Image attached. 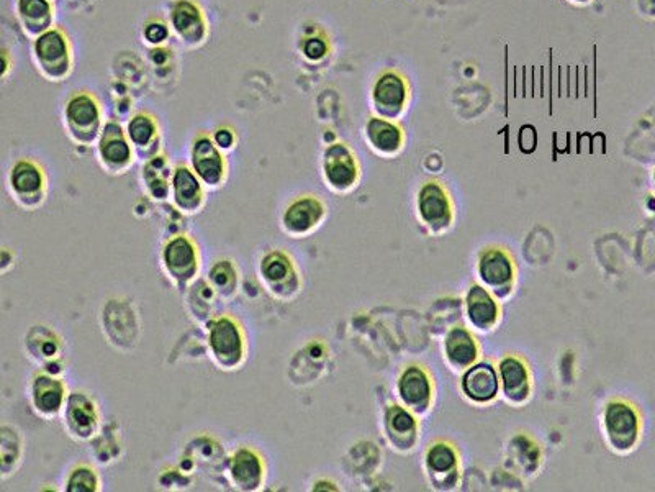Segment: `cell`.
Masks as SVG:
<instances>
[{"label":"cell","mask_w":655,"mask_h":492,"mask_svg":"<svg viewBox=\"0 0 655 492\" xmlns=\"http://www.w3.org/2000/svg\"><path fill=\"white\" fill-rule=\"evenodd\" d=\"M172 166L168 156L164 153L143 161L141 166V183L146 194L154 201H166L171 197Z\"/></svg>","instance_id":"21"},{"label":"cell","mask_w":655,"mask_h":492,"mask_svg":"<svg viewBox=\"0 0 655 492\" xmlns=\"http://www.w3.org/2000/svg\"><path fill=\"white\" fill-rule=\"evenodd\" d=\"M210 358L223 371H235L248 358V337L240 320L230 314L215 315L207 322Z\"/></svg>","instance_id":"2"},{"label":"cell","mask_w":655,"mask_h":492,"mask_svg":"<svg viewBox=\"0 0 655 492\" xmlns=\"http://www.w3.org/2000/svg\"><path fill=\"white\" fill-rule=\"evenodd\" d=\"M462 388L472 401L487 402L497 396L500 384H498L497 373L492 365L482 363V365L472 366L467 371L466 376L462 379Z\"/></svg>","instance_id":"24"},{"label":"cell","mask_w":655,"mask_h":492,"mask_svg":"<svg viewBox=\"0 0 655 492\" xmlns=\"http://www.w3.org/2000/svg\"><path fill=\"white\" fill-rule=\"evenodd\" d=\"M23 437L12 425H2L0 430V473L7 479L17 471L23 458Z\"/></svg>","instance_id":"28"},{"label":"cell","mask_w":655,"mask_h":492,"mask_svg":"<svg viewBox=\"0 0 655 492\" xmlns=\"http://www.w3.org/2000/svg\"><path fill=\"white\" fill-rule=\"evenodd\" d=\"M207 281L218 299L231 301L240 291V269L233 261L222 258V260L215 261L208 269Z\"/></svg>","instance_id":"26"},{"label":"cell","mask_w":655,"mask_h":492,"mask_svg":"<svg viewBox=\"0 0 655 492\" xmlns=\"http://www.w3.org/2000/svg\"><path fill=\"white\" fill-rule=\"evenodd\" d=\"M605 425L611 443L619 450H629L639 435V415L626 402H611L606 407Z\"/></svg>","instance_id":"18"},{"label":"cell","mask_w":655,"mask_h":492,"mask_svg":"<svg viewBox=\"0 0 655 492\" xmlns=\"http://www.w3.org/2000/svg\"><path fill=\"white\" fill-rule=\"evenodd\" d=\"M7 189L22 209L33 212L40 209L48 197V174L37 160L20 158L7 173Z\"/></svg>","instance_id":"5"},{"label":"cell","mask_w":655,"mask_h":492,"mask_svg":"<svg viewBox=\"0 0 655 492\" xmlns=\"http://www.w3.org/2000/svg\"><path fill=\"white\" fill-rule=\"evenodd\" d=\"M420 214L433 228L446 227L451 220V205L443 187L436 183L426 184L420 192Z\"/></svg>","instance_id":"22"},{"label":"cell","mask_w":655,"mask_h":492,"mask_svg":"<svg viewBox=\"0 0 655 492\" xmlns=\"http://www.w3.org/2000/svg\"><path fill=\"white\" fill-rule=\"evenodd\" d=\"M446 353L452 365L466 368L477 358V345L467 330L454 328L446 338Z\"/></svg>","instance_id":"31"},{"label":"cell","mask_w":655,"mask_h":492,"mask_svg":"<svg viewBox=\"0 0 655 492\" xmlns=\"http://www.w3.org/2000/svg\"><path fill=\"white\" fill-rule=\"evenodd\" d=\"M479 271L482 281L493 289H500L510 284L513 279V265L502 250L485 251L480 260Z\"/></svg>","instance_id":"27"},{"label":"cell","mask_w":655,"mask_h":492,"mask_svg":"<svg viewBox=\"0 0 655 492\" xmlns=\"http://www.w3.org/2000/svg\"><path fill=\"white\" fill-rule=\"evenodd\" d=\"M456 460L454 450L449 445H444V443L434 445L428 451V456H426V463H428L431 473L438 474H448L449 471L454 470L456 468Z\"/></svg>","instance_id":"34"},{"label":"cell","mask_w":655,"mask_h":492,"mask_svg":"<svg viewBox=\"0 0 655 492\" xmlns=\"http://www.w3.org/2000/svg\"><path fill=\"white\" fill-rule=\"evenodd\" d=\"M407 82L397 71H384L375 79L371 99L380 117H397L407 102Z\"/></svg>","instance_id":"17"},{"label":"cell","mask_w":655,"mask_h":492,"mask_svg":"<svg viewBox=\"0 0 655 492\" xmlns=\"http://www.w3.org/2000/svg\"><path fill=\"white\" fill-rule=\"evenodd\" d=\"M32 60L41 78L50 82L68 79L74 69L73 41L61 27H53L32 40Z\"/></svg>","instance_id":"3"},{"label":"cell","mask_w":655,"mask_h":492,"mask_svg":"<svg viewBox=\"0 0 655 492\" xmlns=\"http://www.w3.org/2000/svg\"><path fill=\"white\" fill-rule=\"evenodd\" d=\"M325 217V202L313 194H302L294 197L282 210V232L292 238H307L317 232Z\"/></svg>","instance_id":"12"},{"label":"cell","mask_w":655,"mask_h":492,"mask_svg":"<svg viewBox=\"0 0 655 492\" xmlns=\"http://www.w3.org/2000/svg\"><path fill=\"white\" fill-rule=\"evenodd\" d=\"M335 484L328 483V481H318L317 484H315V488H313V491H320V489H328V491H336V488H333Z\"/></svg>","instance_id":"39"},{"label":"cell","mask_w":655,"mask_h":492,"mask_svg":"<svg viewBox=\"0 0 655 492\" xmlns=\"http://www.w3.org/2000/svg\"><path fill=\"white\" fill-rule=\"evenodd\" d=\"M172 32L168 19L164 17H148L141 27V38L143 43L150 48H163L171 40Z\"/></svg>","instance_id":"33"},{"label":"cell","mask_w":655,"mask_h":492,"mask_svg":"<svg viewBox=\"0 0 655 492\" xmlns=\"http://www.w3.org/2000/svg\"><path fill=\"white\" fill-rule=\"evenodd\" d=\"M259 278L267 291L279 301L289 302L299 296L302 276L294 258L282 248L269 250L259 260Z\"/></svg>","instance_id":"6"},{"label":"cell","mask_w":655,"mask_h":492,"mask_svg":"<svg viewBox=\"0 0 655 492\" xmlns=\"http://www.w3.org/2000/svg\"><path fill=\"white\" fill-rule=\"evenodd\" d=\"M95 156L102 169L113 176L130 171L138 156L133 150L125 125L117 120H107L95 143Z\"/></svg>","instance_id":"10"},{"label":"cell","mask_w":655,"mask_h":492,"mask_svg":"<svg viewBox=\"0 0 655 492\" xmlns=\"http://www.w3.org/2000/svg\"><path fill=\"white\" fill-rule=\"evenodd\" d=\"M210 135H212L213 142L217 143L220 150L225 151V153L235 150L236 143H238V133H236L235 128L230 127V125H218L213 132H210Z\"/></svg>","instance_id":"37"},{"label":"cell","mask_w":655,"mask_h":492,"mask_svg":"<svg viewBox=\"0 0 655 492\" xmlns=\"http://www.w3.org/2000/svg\"><path fill=\"white\" fill-rule=\"evenodd\" d=\"M398 392L402 401L407 404L410 409L423 410L430 404L431 397V384L430 379L426 376L425 371L416 366L408 368L400 378L398 383Z\"/></svg>","instance_id":"23"},{"label":"cell","mask_w":655,"mask_h":492,"mask_svg":"<svg viewBox=\"0 0 655 492\" xmlns=\"http://www.w3.org/2000/svg\"><path fill=\"white\" fill-rule=\"evenodd\" d=\"M366 138L369 145L382 155H392L400 150L403 142L400 127L385 117H371L367 120Z\"/></svg>","instance_id":"25"},{"label":"cell","mask_w":655,"mask_h":492,"mask_svg":"<svg viewBox=\"0 0 655 492\" xmlns=\"http://www.w3.org/2000/svg\"><path fill=\"white\" fill-rule=\"evenodd\" d=\"M300 53H302L305 60L310 63H318L328 55V41L321 35H310L305 37L300 43Z\"/></svg>","instance_id":"36"},{"label":"cell","mask_w":655,"mask_h":492,"mask_svg":"<svg viewBox=\"0 0 655 492\" xmlns=\"http://www.w3.org/2000/svg\"><path fill=\"white\" fill-rule=\"evenodd\" d=\"M207 187L190 168L189 163H176L172 169L171 201L182 214L195 215L207 204Z\"/></svg>","instance_id":"15"},{"label":"cell","mask_w":655,"mask_h":492,"mask_svg":"<svg viewBox=\"0 0 655 492\" xmlns=\"http://www.w3.org/2000/svg\"><path fill=\"white\" fill-rule=\"evenodd\" d=\"M577 2H583V0H577Z\"/></svg>","instance_id":"40"},{"label":"cell","mask_w":655,"mask_h":492,"mask_svg":"<svg viewBox=\"0 0 655 492\" xmlns=\"http://www.w3.org/2000/svg\"><path fill=\"white\" fill-rule=\"evenodd\" d=\"M10 61H9V51L2 50V78H7L9 74Z\"/></svg>","instance_id":"38"},{"label":"cell","mask_w":655,"mask_h":492,"mask_svg":"<svg viewBox=\"0 0 655 492\" xmlns=\"http://www.w3.org/2000/svg\"><path fill=\"white\" fill-rule=\"evenodd\" d=\"M64 489L68 492H99L102 489L99 471L86 463L73 466L64 479Z\"/></svg>","instance_id":"32"},{"label":"cell","mask_w":655,"mask_h":492,"mask_svg":"<svg viewBox=\"0 0 655 492\" xmlns=\"http://www.w3.org/2000/svg\"><path fill=\"white\" fill-rule=\"evenodd\" d=\"M68 397V384L64 381L63 374L40 368L28 379V404L41 419L53 420L61 417Z\"/></svg>","instance_id":"8"},{"label":"cell","mask_w":655,"mask_h":492,"mask_svg":"<svg viewBox=\"0 0 655 492\" xmlns=\"http://www.w3.org/2000/svg\"><path fill=\"white\" fill-rule=\"evenodd\" d=\"M14 14L23 33L30 40L55 27L56 9L53 0H14Z\"/></svg>","instance_id":"19"},{"label":"cell","mask_w":655,"mask_h":492,"mask_svg":"<svg viewBox=\"0 0 655 492\" xmlns=\"http://www.w3.org/2000/svg\"><path fill=\"white\" fill-rule=\"evenodd\" d=\"M321 174L333 191H351L359 181V163L353 150L341 142L326 146L321 156Z\"/></svg>","instance_id":"13"},{"label":"cell","mask_w":655,"mask_h":492,"mask_svg":"<svg viewBox=\"0 0 655 492\" xmlns=\"http://www.w3.org/2000/svg\"><path fill=\"white\" fill-rule=\"evenodd\" d=\"M133 150L141 161L163 153V132L156 115L148 110H136L125 123Z\"/></svg>","instance_id":"16"},{"label":"cell","mask_w":655,"mask_h":492,"mask_svg":"<svg viewBox=\"0 0 655 492\" xmlns=\"http://www.w3.org/2000/svg\"><path fill=\"white\" fill-rule=\"evenodd\" d=\"M166 19L172 37L187 50L202 48L210 38L207 12L199 0H169Z\"/></svg>","instance_id":"4"},{"label":"cell","mask_w":655,"mask_h":492,"mask_svg":"<svg viewBox=\"0 0 655 492\" xmlns=\"http://www.w3.org/2000/svg\"><path fill=\"white\" fill-rule=\"evenodd\" d=\"M25 351L28 358L35 361L40 368L61 361L64 351L63 338L48 325H33L25 335Z\"/></svg>","instance_id":"20"},{"label":"cell","mask_w":655,"mask_h":492,"mask_svg":"<svg viewBox=\"0 0 655 492\" xmlns=\"http://www.w3.org/2000/svg\"><path fill=\"white\" fill-rule=\"evenodd\" d=\"M654 181H655V174H654Z\"/></svg>","instance_id":"41"},{"label":"cell","mask_w":655,"mask_h":492,"mask_svg":"<svg viewBox=\"0 0 655 492\" xmlns=\"http://www.w3.org/2000/svg\"><path fill=\"white\" fill-rule=\"evenodd\" d=\"M228 479L231 486L243 492L261 491L266 484V458L254 447L236 448L228 460Z\"/></svg>","instance_id":"14"},{"label":"cell","mask_w":655,"mask_h":492,"mask_svg":"<svg viewBox=\"0 0 655 492\" xmlns=\"http://www.w3.org/2000/svg\"><path fill=\"white\" fill-rule=\"evenodd\" d=\"M467 312H469L470 322L479 328L492 327L498 315L497 304L484 287L480 286L470 287L469 296H467Z\"/></svg>","instance_id":"29"},{"label":"cell","mask_w":655,"mask_h":492,"mask_svg":"<svg viewBox=\"0 0 655 492\" xmlns=\"http://www.w3.org/2000/svg\"><path fill=\"white\" fill-rule=\"evenodd\" d=\"M189 164L208 191H217L225 186L230 173V164L226 160L225 151L218 148L210 133L199 132L192 138Z\"/></svg>","instance_id":"9"},{"label":"cell","mask_w":655,"mask_h":492,"mask_svg":"<svg viewBox=\"0 0 655 492\" xmlns=\"http://www.w3.org/2000/svg\"><path fill=\"white\" fill-rule=\"evenodd\" d=\"M503 389L511 401H523L528 396V369L518 358H506L500 365Z\"/></svg>","instance_id":"30"},{"label":"cell","mask_w":655,"mask_h":492,"mask_svg":"<svg viewBox=\"0 0 655 492\" xmlns=\"http://www.w3.org/2000/svg\"><path fill=\"white\" fill-rule=\"evenodd\" d=\"M387 425H389V432L392 437L397 433L398 438L395 440L397 443H400V438L410 437L415 433V419H413L410 412L402 409V407L390 409Z\"/></svg>","instance_id":"35"},{"label":"cell","mask_w":655,"mask_h":492,"mask_svg":"<svg viewBox=\"0 0 655 492\" xmlns=\"http://www.w3.org/2000/svg\"><path fill=\"white\" fill-rule=\"evenodd\" d=\"M61 419H63L64 430L77 442H89L102 427V412L99 404L94 396L86 391L69 392Z\"/></svg>","instance_id":"11"},{"label":"cell","mask_w":655,"mask_h":492,"mask_svg":"<svg viewBox=\"0 0 655 492\" xmlns=\"http://www.w3.org/2000/svg\"><path fill=\"white\" fill-rule=\"evenodd\" d=\"M159 261L164 273L177 287L190 286L200 273L199 245L186 235L168 238L159 253Z\"/></svg>","instance_id":"7"},{"label":"cell","mask_w":655,"mask_h":492,"mask_svg":"<svg viewBox=\"0 0 655 492\" xmlns=\"http://www.w3.org/2000/svg\"><path fill=\"white\" fill-rule=\"evenodd\" d=\"M64 130L79 146H95L104 130L105 110L99 97L87 89L69 92L61 109Z\"/></svg>","instance_id":"1"}]
</instances>
